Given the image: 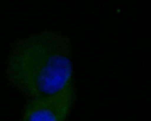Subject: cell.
<instances>
[{"instance_id":"2","label":"cell","mask_w":151,"mask_h":121,"mask_svg":"<svg viewBox=\"0 0 151 121\" xmlns=\"http://www.w3.org/2000/svg\"><path fill=\"white\" fill-rule=\"evenodd\" d=\"M76 97L74 83L57 93L30 99L25 105L22 121H65Z\"/></svg>"},{"instance_id":"1","label":"cell","mask_w":151,"mask_h":121,"mask_svg":"<svg viewBox=\"0 0 151 121\" xmlns=\"http://www.w3.org/2000/svg\"><path fill=\"white\" fill-rule=\"evenodd\" d=\"M5 73L14 89L29 99L64 89L74 83L70 38L46 29L15 40L6 60Z\"/></svg>"}]
</instances>
